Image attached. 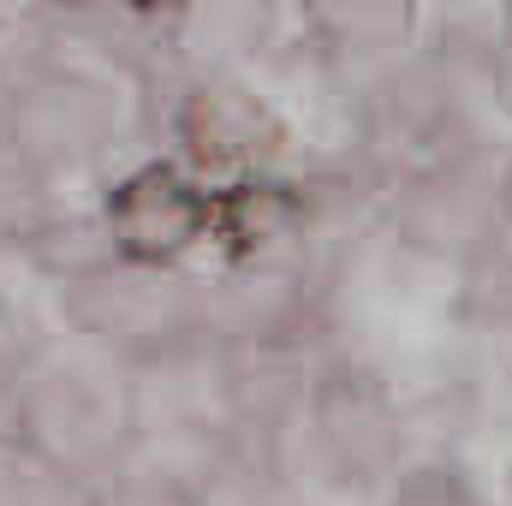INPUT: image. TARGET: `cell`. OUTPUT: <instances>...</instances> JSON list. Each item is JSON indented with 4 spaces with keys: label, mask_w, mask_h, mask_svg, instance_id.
<instances>
[{
    "label": "cell",
    "mask_w": 512,
    "mask_h": 506,
    "mask_svg": "<svg viewBox=\"0 0 512 506\" xmlns=\"http://www.w3.org/2000/svg\"><path fill=\"white\" fill-rule=\"evenodd\" d=\"M6 126L12 143L30 149H72L108 131V90L90 72L72 66H36L6 90Z\"/></svg>",
    "instance_id": "cell-1"
},
{
    "label": "cell",
    "mask_w": 512,
    "mask_h": 506,
    "mask_svg": "<svg viewBox=\"0 0 512 506\" xmlns=\"http://www.w3.org/2000/svg\"><path fill=\"white\" fill-rule=\"evenodd\" d=\"M310 36L346 60H387L417 42L423 0H304Z\"/></svg>",
    "instance_id": "cell-2"
},
{
    "label": "cell",
    "mask_w": 512,
    "mask_h": 506,
    "mask_svg": "<svg viewBox=\"0 0 512 506\" xmlns=\"http://www.w3.org/2000/svg\"><path fill=\"white\" fill-rule=\"evenodd\" d=\"M280 24V0H185V12L173 18L185 48L203 54H251L274 42Z\"/></svg>",
    "instance_id": "cell-3"
},
{
    "label": "cell",
    "mask_w": 512,
    "mask_h": 506,
    "mask_svg": "<svg viewBox=\"0 0 512 506\" xmlns=\"http://www.w3.org/2000/svg\"><path fill=\"white\" fill-rule=\"evenodd\" d=\"M191 197H185V185L173 179V173H137L126 191H120V233L126 239H185L191 233Z\"/></svg>",
    "instance_id": "cell-4"
},
{
    "label": "cell",
    "mask_w": 512,
    "mask_h": 506,
    "mask_svg": "<svg viewBox=\"0 0 512 506\" xmlns=\"http://www.w3.org/2000/svg\"><path fill=\"white\" fill-rule=\"evenodd\" d=\"M435 48L459 60L507 54L512 48V0H435Z\"/></svg>",
    "instance_id": "cell-5"
}]
</instances>
